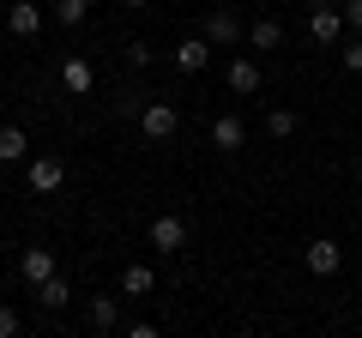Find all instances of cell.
Returning <instances> with one entry per match:
<instances>
[{"mask_svg": "<svg viewBox=\"0 0 362 338\" xmlns=\"http://www.w3.org/2000/svg\"><path fill=\"white\" fill-rule=\"evenodd\" d=\"M127 6H151V0H127Z\"/></svg>", "mask_w": 362, "mask_h": 338, "instance_id": "obj_23", "label": "cell"}, {"mask_svg": "<svg viewBox=\"0 0 362 338\" xmlns=\"http://www.w3.org/2000/svg\"><path fill=\"white\" fill-rule=\"evenodd\" d=\"M6 30H13L18 42H30L42 30V6H30V0H13V13H6Z\"/></svg>", "mask_w": 362, "mask_h": 338, "instance_id": "obj_8", "label": "cell"}, {"mask_svg": "<svg viewBox=\"0 0 362 338\" xmlns=\"http://www.w3.org/2000/svg\"><path fill=\"white\" fill-rule=\"evenodd\" d=\"M25 182H30V194H54V187L66 182V163H61V157H30Z\"/></svg>", "mask_w": 362, "mask_h": 338, "instance_id": "obj_5", "label": "cell"}, {"mask_svg": "<svg viewBox=\"0 0 362 338\" xmlns=\"http://www.w3.org/2000/svg\"><path fill=\"white\" fill-rule=\"evenodd\" d=\"M18 332H25V320H18L13 308H0V338H18Z\"/></svg>", "mask_w": 362, "mask_h": 338, "instance_id": "obj_21", "label": "cell"}, {"mask_svg": "<svg viewBox=\"0 0 362 338\" xmlns=\"http://www.w3.org/2000/svg\"><path fill=\"white\" fill-rule=\"evenodd\" d=\"M296 127H302V115H296V109H272V115H266V133H272V139H290Z\"/></svg>", "mask_w": 362, "mask_h": 338, "instance_id": "obj_18", "label": "cell"}, {"mask_svg": "<svg viewBox=\"0 0 362 338\" xmlns=\"http://www.w3.org/2000/svg\"><path fill=\"white\" fill-rule=\"evenodd\" d=\"M54 18H61V25H85V18H90V0H61Z\"/></svg>", "mask_w": 362, "mask_h": 338, "instance_id": "obj_19", "label": "cell"}, {"mask_svg": "<svg viewBox=\"0 0 362 338\" xmlns=\"http://www.w3.org/2000/svg\"><path fill=\"white\" fill-rule=\"evenodd\" d=\"M338 30H344V6H314L308 13V37L314 42H338Z\"/></svg>", "mask_w": 362, "mask_h": 338, "instance_id": "obj_9", "label": "cell"}, {"mask_svg": "<svg viewBox=\"0 0 362 338\" xmlns=\"http://www.w3.org/2000/svg\"><path fill=\"white\" fill-rule=\"evenodd\" d=\"M223 78H230V91H235V97H254V91H259V78H266V73H259V61L235 54V61H230V73H223Z\"/></svg>", "mask_w": 362, "mask_h": 338, "instance_id": "obj_10", "label": "cell"}, {"mask_svg": "<svg viewBox=\"0 0 362 338\" xmlns=\"http://www.w3.org/2000/svg\"><path fill=\"white\" fill-rule=\"evenodd\" d=\"M90 326H97V332H115L121 326V296H97L90 302Z\"/></svg>", "mask_w": 362, "mask_h": 338, "instance_id": "obj_16", "label": "cell"}, {"mask_svg": "<svg viewBox=\"0 0 362 338\" xmlns=\"http://www.w3.org/2000/svg\"><path fill=\"white\" fill-rule=\"evenodd\" d=\"M338 61H344V73H362V30L344 42V54H338Z\"/></svg>", "mask_w": 362, "mask_h": 338, "instance_id": "obj_20", "label": "cell"}, {"mask_svg": "<svg viewBox=\"0 0 362 338\" xmlns=\"http://www.w3.org/2000/svg\"><path fill=\"white\" fill-rule=\"evenodd\" d=\"M344 18H350L356 30H362V0H344Z\"/></svg>", "mask_w": 362, "mask_h": 338, "instance_id": "obj_22", "label": "cell"}, {"mask_svg": "<svg viewBox=\"0 0 362 338\" xmlns=\"http://www.w3.org/2000/svg\"><path fill=\"white\" fill-rule=\"evenodd\" d=\"M37 302H42V308H66V302H73L66 278H61V272H54V278H42V284H37Z\"/></svg>", "mask_w": 362, "mask_h": 338, "instance_id": "obj_17", "label": "cell"}, {"mask_svg": "<svg viewBox=\"0 0 362 338\" xmlns=\"http://www.w3.org/2000/svg\"><path fill=\"white\" fill-rule=\"evenodd\" d=\"M242 42H247V49H259V54H272L278 42H284V25H278V18H254Z\"/></svg>", "mask_w": 362, "mask_h": 338, "instance_id": "obj_11", "label": "cell"}, {"mask_svg": "<svg viewBox=\"0 0 362 338\" xmlns=\"http://www.w3.org/2000/svg\"><path fill=\"white\" fill-rule=\"evenodd\" d=\"M139 127H145V139H175V127H181V109L175 103H163V97H145V109H139Z\"/></svg>", "mask_w": 362, "mask_h": 338, "instance_id": "obj_1", "label": "cell"}, {"mask_svg": "<svg viewBox=\"0 0 362 338\" xmlns=\"http://www.w3.org/2000/svg\"><path fill=\"white\" fill-rule=\"evenodd\" d=\"M18 272H25V284H42V278H54V247H25Z\"/></svg>", "mask_w": 362, "mask_h": 338, "instance_id": "obj_13", "label": "cell"}, {"mask_svg": "<svg viewBox=\"0 0 362 338\" xmlns=\"http://www.w3.org/2000/svg\"><path fill=\"white\" fill-rule=\"evenodd\" d=\"M151 290H157L151 266H127V272H121V296H151Z\"/></svg>", "mask_w": 362, "mask_h": 338, "instance_id": "obj_15", "label": "cell"}, {"mask_svg": "<svg viewBox=\"0 0 362 338\" xmlns=\"http://www.w3.org/2000/svg\"><path fill=\"white\" fill-rule=\"evenodd\" d=\"M25 157H30L25 127H13V121H6V127H0V163H25Z\"/></svg>", "mask_w": 362, "mask_h": 338, "instance_id": "obj_14", "label": "cell"}, {"mask_svg": "<svg viewBox=\"0 0 362 338\" xmlns=\"http://www.w3.org/2000/svg\"><path fill=\"white\" fill-rule=\"evenodd\" d=\"M206 61H211V42H206V37L175 42V66H181V73H206Z\"/></svg>", "mask_w": 362, "mask_h": 338, "instance_id": "obj_12", "label": "cell"}, {"mask_svg": "<svg viewBox=\"0 0 362 338\" xmlns=\"http://www.w3.org/2000/svg\"><path fill=\"white\" fill-rule=\"evenodd\" d=\"M199 37H206L211 49H230V42H242L247 30H242V18H235L230 6H211V13H206V30H199Z\"/></svg>", "mask_w": 362, "mask_h": 338, "instance_id": "obj_2", "label": "cell"}, {"mask_svg": "<svg viewBox=\"0 0 362 338\" xmlns=\"http://www.w3.org/2000/svg\"><path fill=\"white\" fill-rule=\"evenodd\" d=\"M151 247L157 254H181V247H187V223H181L175 211H157L151 218Z\"/></svg>", "mask_w": 362, "mask_h": 338, "instance_id": "obj_3", "label": "cell"}, {"mask_svg": "<svg viewBox=\"0 0 362 338\" xmlns=\"http://www.w3.org/2000/svg\"><path fill=\"white\" fill-rule=\"evenodd\" d=\"M90 85H97V66H90L85 54H66L61 61V91L66 97H90Z\"/></svg>", "mask_w": 362, "mask_h": 338, "instance_id": "obj_4", "label": "cell"}, {"mask_svg": "<svg viewBox=\"0 0 362 338\" xmlns=\"http://www.w3.org/2000/svg\"><path fill=\"white\" fill-rule=\"evenodd\" d=\"M247 145V121L242 115H218L211 121V151H242Z\"/></svg>", "mask_w": 362, "mask_h": 338, "instance_id": "obj_7", "label": "cell"}, {"mask_svg": "<svg viewBox=\"0 0 362 338\" xmlns=\"http://www.w3.org/2000/svg\"><path fill=\"white\" fill-rule=\"evenodd\" d=\"M302 266H308L314 278H332L338 266H344V254H338V242H326V235H320V242H308V247H302Z\"/></svg>", "mask_w": 362, "mask_h": 338, "instance_id": "obj_6", "label": "cell"}]
</instances>
